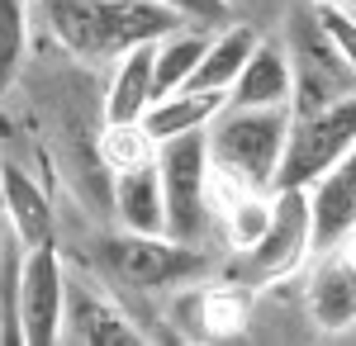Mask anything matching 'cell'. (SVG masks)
Wrapping results in <instances>:
<instances>
[{
  "mask_svg": "<svg viewBox=\"0 0 356 346\" xmlns=\"http://www.w3.org/2000/svg\"><path fill=\"white\" fill-rule=\"evenodd\" d=\"M290 105H223L204 124L209 171L247 190H271L280 152H285Z\"/></svg>",
  "mask_w": 356,
  "mask_h": 346,
  "instance_id": "obj_2",
  "label": "cell"
},
{
  "mask_svg": "<svg viewBox=\"0 0 356 346\" xmlns=\"http://www.w3.org/2000/svg\"><path fill=\"white\" fill-rule=\"evenodd\" d=\"M62 285H67V266L57 256V242L24 247V270H19L24 346H57V337H62Z\"/></svg>",
  "mask_w": 356,
  "mask_h": 346,
  "instance_id": "obj_8",
  "label": "cell"
},
{
  "mask_svg": "<svg viewBox=\"0 0 356 346\" xmlns=\"http://www.w3.org/2000/svg\"><path fill=\"white\" fill-rule=\"evenodd\" d=\"M105 266L134 290H166V285L200 280L209 261L195 242H176L166 233H124L105 242Z\"/></svg>",
  "mask_w": 356,
  "mask_h": 346,
  "instance_id": "obj_6",
  "label": "cell"
},
{
  "mask_svg": "<svg viewBox=\"0 0 356 346\" xmlns=\"http://www.w3.org/2000/svg\"><path fill=\"white\" fill-rule=\"evenodd\" d=\"M314 252V218H309V190H271L266 223L257 242L243 252V280L271 285L280 275H295Z\"/></svg>",
  "mask_w": 356,
  "mask_h": 346,
  "instance_id": "obj_5",
  "label": "cell"
},
{
  "mask_svg": "<svg viewBox=\"0 0 356 346\" xmlns=\"http://www.w3.org/2000/svg\"><path fill=\"white\" fill-rule=\"evenodd\" d=\"M309 218H314V252H328L356 233V142L309 186Z\"/></svg>",
  "mask_w": 356,
  "mask_h": 346,
  "instance_id": "obj_10",
  "label": "cell"
},
{
  "mask_svg": "<svg viewBox=\"0 0 356 346\" xmlns=\"http://www.w3.org/2000/svg\"><path fill=\"white\" fill-rule=\"evenodd\" d=\"M295 95V72H290V53L280 43L257 38V48L247 53L243 72L233 76L223 105H290Z\"/></svg>",
  "mask_w": 356,
  "mask_h": 346,
  "instance_id": "obj_14",
  "label": "cell"
},
{
  "mask_svg": "<svg viewBox=\"0 0 356 346\" xmlns=\"http://www.w3.org/2000/svg\"><path fill=\"white\" fill-rule=\"evenodd\" d=\"M0 242H5V218H0Z\"/></svg>",
  "mask_w": 356,
  "mask_h": 346,
  "instance_id": "obj_24",
  "label": "cell"
},
{
  "mask_svg": "<svg viewBox=\"0 0 356 346\" xmlns=\"http://www.w3.org/2000/svg\"><path fill=\"white\" fill-rule=\"evenodd\" d=\"M318 5H337V10H356V0H318Z\"/></svg>",
  "mask_w": 356,
  "mask_h": 346,
  "instance_id": "obj_23",
  "label": "cell"
},
{
  "mask_svg": "<svg viewBox=\"0 0 356 346\" xmlns=\"http://www.w3.org/2000/svg\"><path fill=\"white\" fill-rule=\"evenodd\" d=\"M219 109H223V90H191V85H176V90H162V95L147 105V114L138 119V129L152 138V142H162V138L204 129Z\"/></svg>",
  "mask_w": 356,
  "mask_h": 346,
  "instance_id": "obj_16",
  "label": "cell"
},
{
  "mask_svg": "<svg viewBox=\"0 0 356 346\" xmlns=\"http://www.w3.org/2000/svg\"><path fill=\"white\" fill-rule=\"evenodd\" d=\"M114 81L105 95V119L110 124H138L147 105L157 100V81H152V43H138L124 57H114Z\"/></svg>",
  "mask_w": 356,
  "mask_h": 346,
  "instance_id": "obj_17",
  "label": "cell"
},
{
  "mask_svg": "<svg viewBox=\"0 0 356 346\" xmlns=\"http://www.w3.org/2000/svg\"><path fill=\"white\" fill-rule=\"evenodd\" d=\"M191 313L204 337H233V332H243L247 313H252V290L247 285L200 290V294H191Z\"/></svg>",
  "mask_w": 356,
  "mask_h": 346,
  "instance_id": "obj_18",
  "label": "cell"
},
{
  "mask_svg": "<svg viewBox=\"0 0 356 346\" xmlns=\"http://www.w3.org/2000/svg\"><path fill=\"white\" fill-rule=\"evenodd\" d=\"M57 342L138 346L143 332H138L134 318H129L100 285H90V280H81V275H67V285H62V337H57Z\"/></svg>",
  "mask_w": 356,
  "mask_h": 346,
  "instance_id": "obj_9",
  "label": "cell"
},
{
  "mask_svg": "<svg viewBox=\"0 0 356 346\" xmlns=\"http://www.w3.org/2000/svg\"><path fill=\"white\" fill-rule=\"evenodd\" d=\"M257 24H247V19H228L223 28H209V43H204V53H200V62H195L191 72V90H223L228 95V85H233V76L243 72L247 53L257 48Z\"/></svg>",
  "mask_w": 356,
  "mask_h": 346,
  "instance_id": "obj_15",
  "label": "cell"
},
{
  "mask_svg": "<svg viewBox=\"0 0 356 346\" xmlns=\"http://www.w3.org/2000/svg\"><path fill=\"white\" fill-rule=\"evenodd\" d=\"M223 10L238 15V19H247V24H257V15H275V10H285V0H223Z\"/></svg>",
  "mask_w": 356,
  "mask_h": 346,
  "instance_id": "obj_21",
  "label": "cell"
},
{
  "mask_svg": "<svg viewBox=\"0 0 356 346\" xmlns=\"http://www.w3.org/2000/svg\"><path fill=\"white\" fill-rule=\"evenodd\" d=\"M318 19H323V28H328L332 48L342 53V62L356 72V15L337 10V5H323V10H318Z\"/></svg>",
  "mask_w": 356,
  "mask_h": 346,
  "instance_id": "obj_20",
  "label": "cell"
},
{
  "mask_svg": "<svg viewBox=\"0 0 356 346\" xmlns=\"http://www.w3.org/2000/svg\"><path fill=\"white\" fill-rule=\"evenodd\" d=\"M29 53V0H0V95L15 85Z\"/></svg>",
  "mask_w": 356,
  "mask_h": 346,
  "instance_id": "obj_19",
  "label": "cell"
},
{
  "mask_svg": "<svg viewBox=\"0 0 356 346\" xmlns=\"http://www.w3.org/2000/svg\"><path fill=\"white\" fill-rule=\"evenodd\" d=\"M114 213L129 233H166L157 152L143 161H129V166H114Z\"/></svg>",
  "mask_w": 356,
  "mask_h": 346,
  "instance_id": "obj_13",
  "label": "cell"
},
{
  "mask_svg": "<svg viewBox=\"0 0 356 346\" xmlns=\"http://www.w3.org/2000/svg\"><path fill=\"white\" fill-rule=\"evenodd\" d=\"M157 176H162V204H166V238L195 242L209 228V147L204 129L176 133L157 142Z\"/></svg>",
  "mask_w": 356,
  "mask_h": 346,
  "instance_id": "obj_4",
  "label": "cell"
},
{
  "mask_svg": "<svg viewBox=\"0 0 356 346\" xmlns=\"http://www.w3.org/2000/svg\"><path fill=\"white\" fill-rule=\"evenodd\" d=\"M0 218L5 233L24 247H43L53 242V204L48 190L38 186L29 171H19L15 161H0Z\"/></svg>",
  "mask_w": 356,
  "mask_h": 346,
  "instance_id": "obj_12",
  "label": "cell"
},
{
  "mask_svg": "<svg viewBox=\"0 0 356 346\" xmlns=\"http://www.w3.org/2000/svg\"><path fill=\"white\" fill-rule=\"evenodd\" d=\"M53 38L86 62H114L138 43L186 24L162 0H38Z\"/></svg>",
  "mask_w": 356,
  "mask_h": 346,
  "instance_id": "obj_1",
  "label": "cell"
},
{
  "mask_svg": "<svg viewBox=\"0 0 356 346\" xmlns=\"http://www.w3.org/2000/svg\"><path fill=\"white\" fill-rule=\"evenodd\" d=\"M356 142V90L337 95L328 105L290 109V129H285V152L275 166L271 190H309L332 161Z\"/></svg>",
  "mask_w": 356,
  "mask_h": 346,
  "instance_id": "obj_3",
  "label": "cell"
},
{
  "mask_svg": "<svg viewBox=\"0 0 356 346\" xmlns=\"http://www.w3.org/2000/svg\"><path fill=\"white\" fill-rule=\"evenodd\" d=\"M304 308H309V318L318 322L323 332L356 327V266L347 261L342 247H328L323 261L314 266L309 290H304Z\"/></svg>",
  "mask_w": 356,
  "mask_h": 346,
  "instance_id": "obj_11",
  "label": "cell"
},
{
  "mask_svg": "<svg viewBox=\"0 0 356 346\" xmlns=\"http://www.w3.org/2000/svg\"><path fill=\"white\" fill-rule=\"evenodd\" d=\"M290 72H295V95L290 109H309V105H328L337 95L356 90V72L342 62V53L332 48L328 28L314 10H290Z\"/></svg>",
  "mask_w": 356,
  "mask_h": 346,
  "instance_id": "obj_7",
  "label": "cell"
},
{
  "mask_svg": "<svg viewBox=\"0 0 356 346\" xmlns=\"http://www.w3.org/2000/svg\"><path fill=\"white\" fill-rule=\"evenodd\" d=\"M342 252H347V261H352V266H356V233H352V238H347V242H342Z\"/></svg>",
  "mask_w": 356,
  "mask_h": 346,
  "instance_id": "obj_22",
  "label": "cell"
}]
</instances>
